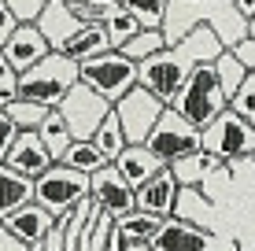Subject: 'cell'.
I'll return each instance as SVG.
<instances>
[{
    "label": "cell",
    "mask_w": 255,
    "mask_h": 251,
    "mask_svg": "<svg viewBox=\"0 0 255 251\" xmlns=\"http://www.w3.org/2000/svg\"><path fill=\"white\" fill-rule=\"evenodd\" d=\"M222 52V41L207 30V26H192L181 41L163 45L155 56L140 59L137 63V85L148 89L159 103H170L174 92L181 89V82L192 74L196 63H211Z\"/></svg>",
    "instance_id": "obj_1"
},
{
    "label": "cell",
    "mask_w": 255,
    "mask_h": 251,
    "mask_svg": "<svg viewBox=\"0 0 255 251\" xmlns=\"http://www.w3.org/2000/svg\"><path fill=\"white\" fill-rule=\"evenodd\" d=\"M192 26H207L222 48H233L241 37H248V19L233 7V0H166L163 15V41L174 45L181 41Z\"/></svg>",
    "instance_id": "obj_2"
},
{
    "label": "cell",
    "mask_w": 255,
    "mask_h": 251,
    "mask_svg": "<svg viewBox=\"0 0 255 251\" xmlns=\"http://www.w3.org/2000/svg\"><path fill=\"white\" fill-rule=\"evenodd\" d=\"M166 107H174L189 126H196V129H204L215 115H222L226 92H222V85H218L215 63H196L192 67V74L181 82V89L174 92V100L166 103Z\"/></svg>",
    "instance_id": "obj_3"
},
{
    "label": "cell",
    "mask_w": 255,
    "mask_h": 251,
    "mask_svg": "<svg viewBox=\"0 0 255 251\" xmlns=\"http://www.w3.org/2000/svg\"><path fill=\"white\" fill-rule=\"evenodd\" d=\"M74 82H78V63L67 59L63 52H48V56L37 59L30 71L19 74V92L26 100H37V103H45V107H56Z\"/></svg>",
    "instance_id": "obj_4"
},
{
    "label": "cell",
    "mask_w": 255,
    "mask_h": 251,
    "mask_svg": "<svg viewBox=\"0 0 255 251\" xmlns=\"http://www.w3.org/2000/svg\"><path fill=\"white\" fill-rule=\"evenodd\" d=\"M78 82L89 85L93 92H100L108 103H115L137 85V63L126 59L119 48H108V52H100V56L78 63Z\"/></svg>",
    "instance_id": "obj_5"
},
{
    "label": "cell",
    "mask_w": 255,
    "mask_h": 251,
    "mask_svg": "<svg viewBox=\"0 0 255 251\" xmlns=\"http://www.w3.org/2000/svg\"><path fill=\"white\" fill-rule=\"evenodd\" d=\"M85 196H89V174L67 167V163H52L45 174L33 177V203H41L52 218L70 214L74 203Z\"/></svg>",
    "instance_id": "obj_6"
},
{
    "label": "cell",
    "mask_w": 255,
    "mask_h": 251,
    "mask_svg": "<svg viewBox=\"0 0 255 251\" xmlns=\"http://www.w3.org/2000/svg\"><path fill=\"white\" fill-rule=\"evenodd\" d=\"M200 148L207 155H215L218 163L248 159V155H255V126H248L230 107H222V115H215L200 129Z\"/></svg>",
    "instance_id": "obj_7"
},
{
    "label": "cell",
    "mask_w": 255,
    "mask_h": 251,
    "mask_svg": "<svg viewBox=\"0 0 255 251\" xmlns=\"http://www.w3.org/2000/svg\"><path fill=\"white\" fill-rule=\"evenodd\" d=\"M144 148L152 155H159L163 167H170L174 159H181V155L200 148V129L189 126L174 107H163L159 118H155V126L148 129V137H144Z\"/></svg>",
    "instance_id": "obj_8"
},
{
    "label": "cell",
    "mask_w": 255,
    "mask_h": 251,
    "mask_svg": "<svg viewBox=\"0 0 255 251\" xmlns=\"http://www.w3.org/2000/svg\"><path fill=\"white\" fill-rule=\"evenodd\" d=\"M56 111L63 115V122L70 126V133H74V141H89L96 133V126L104 122V115L111 111V103L100 96V92H93L89 85L74 82L67 89V96L56 103Z\"/></svg>",
    "instance_id": "obj_9"
},
{
    "label": "cell",
    "mask_w": 255,
    "mask_h": 251,
    "mask_svg": "<svg viewBox=\"0 0 255 251\" xmlns=\"http://www.w3.org/2000/svg\"><path fill=\"white\" fill-rule=\"evenodd\" d=\"M163 107H166V103H159L148 89H140V85H133L122 100L111 103V111H115V118H119V126H122L126 144H144L148 129L155 126V118H159Z\"/></svg>",
    "instance_id": "obj_10"
},
{
    "label": "cell",
    "mask_w": 255,
    "mask_h": 251,
    "mask_svg": "<svg viewBox=\"0 0 255 251\" xmlns=\"http://www.w3.org/2000/svg\"><path fill=\"white\" fill-rule=\"evenodd\" d=\"M89 200L100 207L111 218H122V214L133 211V188L119 177V170L111 163H104L96 174H89Z\"/></svg>",
    "instance_id": "obj_11"
},
{
    "label": "cell",
    "mask_w": 255,
    "mask_h": 251,
    "mask_svg": "<svg viewBox=\"0 0 255 251\" xmlns=\"http://www.w3.org/2000/svg\"><path fill=\"white\" fill-rule=\"evenodd\" d=\"M211 240H215V233H207V229L170 214V218L159 222V229L148 240V248L152 251H211Z\"/></svg>",
    "instance_id": "obj_12"
},
{
    "label": "cell",
    "mask_w": 255,
    "mask_h": 251,
    "mask_svg": "<svg viewBox=\"0 0 255 251\" xmlns=\"http://www.w3.org/2000/svg\"><path fill=\"white\" fill-rule=\"evenodd\" d=\"M48 52L52 48H48V41H45V33H41L33 22H19L11 33H7V41L0 45V56L15 67V74L30 71V67L37 63V59H45Z\"/></svg>",
    "instance_id": "obj_13"
},
{
    "label": "cell",
    "mask_w": 255,
    "mask_h": 251,
    "mask_svg": "<svg viewBox=\"0 0 255 251\" xmlns=\"http://www.w3.org/2000/svg\"><path fill=\"white\" fill-rule=\"evenodd\" d=\"M174 200H178V181H174L170 167H163L159 174H152L140 188H133V207L155 218H170L174 214Z\"/></svg>",
    "instance_id": "obj_14"
},
{
    "label": "cell",
    "mask_w": 255,
    "mask_h": 251,
    "mask_svg": "<svg viewBox=\"0 0 255 251\" xmlns=\"http://www.w3.org/2000/svg\"><path fill=\"white\" fill-rule=\"evenodd\" d=\"M52 163H56V159L45 152V144H41V137L33 133V129H26V133L15 137V144H11V148H7V155H4V167H11L15 174H22V177L45 174Z\"/></svg>",
    "instance_id": "obj_15"
},
{
    "label": "cell",
    "mask_w": 255,
    "mask_h": 251,
    "mask_svg": "<svg viewBox=\"0 0 255 251\" xmlns=\"http://www.w3.org/2000/svg\"><path fill=\"white\" fill-rule=\"evenodd\" d=\"M0 226L11 233L15 240H22V244L30 248V244H37V240H45V233L56 226V218H52V214H48L41 203L30 200V203H22L19 211H11L4 222H0Z\"/></svg>",
    "instance_id": "obj_16"
},
{
    "label": "cell",
    "mask_w": 255,
    "mask_h": 251,
    "mask_svg": "<svg viewBox=\"0 0 255 251\" xmlns=\"http://www.w3.org/2000/svg\"><path fill=\"white\" fill-rule=\"evenodd\" d=\"M111 167L119 170V177L126 181L129 188H140L152 174H159V170H163V163H159V155H152L144 144H126V148L115 155Z\"/></svg>",
    "instance_id": "obj_17"
},
{
    "label": "cell",
    "mask_w": 255,
    "mask_h": 251,
    "mask_svg": "<svg viewBox=\"0 0 255 251\" xmlns=\"http://www.w3.org/2000/svg\"><path fill=\"white\" fill-rule=\"evenodd\" d=\"M33 26H37V30L45 33L48 48L56 52V48H59V45H63V41L70 37V33H78L85 22L70 15V7L63 4V0H48V4H45V11L37 15V22H33Z\"/></svg>",
    "instance_id": "obj_18"
},
{
    "label": "cell",
    "mask_w": 255,
    "mask_h": 251,
    "mask_svg": "<svg viewBox=\"0 0 255 251\" xmlns=\"http://www.w3.org/2000/svg\"><path fill=\"white\" fill-rule=\"evenodd\" d=\"M222 167H226V163H218L215 155H207L204 148H196V152L181 155V159H174L170 174H174V181H178V188H200L215 170H222Z\"/></svg>",
    "instance_id": "obj_19"
},
{
    "label": "cell",
    "mask_w": 255,
    "mask_h": 251,
    "mask_svg": "<svg viewBox=\"0 0 255 251\" xmlns=\"http://www.w3.org/2000/svg\"><path fill=\"white\" fill-rule=\"evenodd\" d=\"M108 48H111V41H108V33H104V26L85 22L82 30L70 33L56 52H63V56L74 59V63H82V59H93V56H100V52H108Z\"/></svg>",
    "instance_id": "obj_20"
},
{
    "label": "cell",
    "mask_w": 255,
    "mask_h": 251,
    "mask_svg": "<svg viewBox=\"0 0 255 251\" xmlns=\"http://www.w3.org/2000/svg\"><path fill=\"white\" fill-rule=\"evenodd\" d=\"M30 200H33V177H22V174H15L11 167L0 163V222L11 211H19L22 203H30Z\"/></svg>",
    "instance_id": "obj_21"
},
{
    "label": "cell",
    "mask_w": 255,
    "mask_h": 251,
    "mask_svg": "<svg viewBox=\"0 0 255 251\" xmlns=\"http://www.w3.org/2000/svg\"><path fill=\"white\" fill-rule=\"evenodd\" d=\"M33 133L41 137V144H45V152L52 155V159H63V152L70 148V141H74V133H70V126L63 122V115H59L56 107H48V115L41 118V126L33 129Z\"/></svg>",
    "instance_id": "obj_22"
},
{
    "label": "cell",
    "mask_w": 255,
    "mask_h": 251,
    "mask_svg": "<svg viewBox=\"0 0 255 251\" xmlns=\"http://www.w3.org/2000/svg\"><path fill=\"white\" fill-rule=\"evenodd\" d=\"M163 218H155V214H144V211H129L122 214V218H115V233L122 237V244H148V240L155 237V229H159Z\"/></svg>",
    "instance_id": "obj_23"
},
{
    "label": "cell",
    "mask_w": 255,
    "mask_h": 251,
    "mask_svg": "<svg viewBox=\"0 0 255 251\" xmlns=\"http://www.w3.org/2000/svg\"><path fill=\"white\" fill-rule=\"evenodd\" d=\"M207 214H211V200L204 196V188H178L174 218H185V222H192V226L215 233V229H211V222H207Z\"/></svg>",
    "instance_id": "obj_24"
},
{
    "label": "cell",
    "mask_w": 255,
    "mask_h": 251,
    "mask_svg": "<svg viewBox=\"0 0 255 251\" xmlns=\"http://www.w3.org/2000/svg\"><path fill=\"white\" fill-rule=\"evenodd\" d=\"M89 141L100 148V155H104L108 163H115V155L126 148V137H122V126H119L115 111H108V115H104V122L96 126V133L89 137Z\"/></svg>",
    "instance_id": "obj_25"
},
{
    "label": "cell",
    "mask_w": 255,
    "mask_h": 251,
    "mask_svg": "<svg viewBox=\"0 0 255 251\" xmlns=\"http://www.w3.org/2000/svg\"><path fill=\"white\" fill-rule=\"evenodd\" d=\"M4 115L15 122V129H19V133H26V129H37V126H41V118L48 115V107H45V103H37V100L19 96V100L4 103Z\"/></svg>",
    "instance_id": "obj_26"
},
{
    "label": "cell",
    "mask_w": 255,
    "mask_h": 251,
    "mask_svg": "<svg viewBox=\"0 0 255 251\" xmlns=\"http://www.w3.org/2000/svg\"><path fill=\"white\" fill-rule=\"evenodd\" d=\"M59 163H67V167H74V170H82V174H96V170L104 167V155L100 148H96L93 141H70V148L63 152V159Z\"/></svg>",
    "instance_id": "obj_27"
},
{
    "label": "cell",
    "mask_w": 255,
    "mask_h": 251,
    "mask_svg": "<svg viewBox=\"0 0 255 251\" xmlns=\"http://www.w3.org/2000/svg\"><path fill=\"white\" fill-rule=\"evenodd\" d=\"M122 11H129L140 22V30H159L166 15V0H115Z\"/></svg>",
    "instance_id": "obj_28"
},
{
    "label": "cell",
    "mask_w": 255,
    "mask_h": 251,
    "mask_svg": "<svg viewBox=\"0 0 255 251\" xmlns=\"http://www.w3.org/2000/svg\"><path fill=\"white\" fill-rule=\"evenodd\" d=\"M211 63H215V74H218V85H222V92H226V100H230V96H233V92H237V85H241V82H244V74H248V71H244V67H241V59H237V56H233V52H230V48H222V52H218V59H211Z\"/></svg>",
    "instance_id": "obj_29"
},
{
    "label": "cell",
    "mask_w": 255,
    "mask_h": 251,
    "mask_svg": "<svg viewBox=\"0 0 255 251\" xmlns=\"http://www.w3.org/2000/svg\"><path fill=\"white\" fill-rule=\"evenodd\" d=\"M163 45H166V41H163V30H137V33H133V37H129L119 52H122L126 59H133V63H140V59L155 56V52H159Z\"/></svg>",
    "instance_id": "obj_30"
},
{
    "label": "cell",
    "mask_w": 255,
    "mask_h": 251,
    "mask_svg": "<svg viewBox=\"0 0 255 251\" xmlns=\"http://www.w3.org/2000/svg\"><path fill=\"white\" fill-rule=\"evenodd\" d=\"M100 26H104V33H108L111 48H122V45H126V41H129V37H133V33L140 30V22H137L129 11H122V7H115V11H111V15H108V19H104Z\"/></svg>",
    "instance_id": "obj_31"
},
{
    "label": "cell",
    "mask_w": 255,
    "mask_h": 251,
    "mask_svg": "<svg viewBox=\"0 0 255 251\" xmlns=\"http://www.w3.org/2000/svg\"><path fill=\"white\" fill-rule=\"evenodd\" d=\"M226 107H230L233 115H241L248 126H255V71L244 74V82L237 85V92L226 100Z\"/></svg>",
    "instance_id": "obj_32"
},
{
    "label": "cell",
    "mask_w": 255,
    "mask_h": 251,
    "mask_svg": "<svg viewBox=\"0 0 255 251\" xmlns=\"http://www.w3.org/2000/svg\"><path fill=\"white\" fill-rule=\"evenodd\" d=\"M63 4L70 7V15H74V19H82V22H96V26H100V22L119 7L115 0H63Z\"/></svg>",
    "instance_id": "obj_33"
},
{
    "label": "cell",
    "mask_w": 255,
    "mask_h": 251,
    "mask_svg": "<svg viewBox=\"0 0 255 251\" xmlns=\"http://www.w3.org/2000/svg\"><path fill=\"white\" fill-rule=\"evenodd\" d=\"M19 96H22L19 92V74H15V67L0 56V107L11 103V100H19Z\"/></svg>",
    "instance_id": "obj_34"
},
{
    "label": "cell",
    "mask_w": 255,
    "mask_h": 251,
    "mask_svg": "<svg viewBox=\"0 0 255 251\" xmlns=\"http://www.w3.org/2000/svg\"><path fill=\"white\" fill-rule=\"evenodd\" d=\"M4 4L15 15V22H37V15L45 11L48 0H4Z\"/></svg>",
    "instance_id": "obj_35"
},
{
    "label": "cell",
    "mask_w": 255,
    "mask_h": 251,
    "mask_svg": "<svg viewBox=\"0 0 255 251\" xmlns=\"http://www.w3.org/2000/svg\"><path fill=\"white\" fill-rule=\"evenodd\" d=\"M230 52H233L237 59H241V67H244V71H255V37H252V33H248V37H241Z\"/></svg>",
    "instance_id": "obj_36"
},
{
    "label": "cell",
    "mask_w": 255,
    "mask_h": 251,
    "mask_svg": "<svg viewBox=\"0 0 255 251\" xmlns=\"http://www.w3.org/2000/svg\"><path fill=\"white\" fill-rule=\"evenodd\" d=\"M15 137H19V129H15V122L4 115V107H0V163H4V155H7V148L15 144Z\"/></svg>",
    "instance_id": "obj_37"
},
{
    "label": "cell",
    "mask_w": 255,
    "mask_h": 251,
    "mask_svg": "<svg viewBox=\"0 0 255 251\" xmlns=\"http://www.w3.org/2000/svg\"><path fill=\"white\" fill-rule=\"evenodd\" d=\"M15 26H19V22H15V15L7 11V4H4V0H0V45H4V41H7V33H11Z\"/></svg>",
    "instance_id": "obj_38"
},
{
    "label": "cell",
    "mask_w": 255,
    "mask_h": 251,
    "mask_svg": "<svg viewBox=\"0 0 255 251\" xmlns=\"http://www.w3.org/2000/svg\"><path fill=\"white\" fill-rule=\"evenodd\" d=\"M0 251H30V248H26L22 240H15L11 233H7L4 226H0Z\"/></svg>",
    "instance_id": "obj_39"
},
{
    "label": "cell",
    "mask_w": 255,
    "mask_h": 251,
    "mask_svg": "<svg viewBox=\"0 0 255 251\" xmlns=\"http://www.w3.org/2000/svg\"><path fill=\"white\" fill-rule=\"evenodd\" d=\"M211 251H241V244H237L233 237H218V233H215V240H211Z\"/></svg>",
    "instance_id": "obj_40"
},
{
    "label": "cell",
    "mask_w": 255,
    "mask_h": 251,
    "mask_svg": "<svg viewBox=\"0 0 255 251\" xmlns=\"http://www.w3.org/2000/svg\"><path fill=\"white\" fill-rule=\"evenodd\" d=\"M122 248H126V244H122V237L115 233V226H111L108 229V240H104V251H122Z\"/></svg>",
    "instance_id": "obj_41"
},
{
    "label": "cell",
    "mask_w": 255,
    "mask_h": 251,
    "mask_svg": "<svg viewBox=\"0 0 255 251\" xmlns=\"http://www.w3.org/2000/svg\"><path fill=\"white\" fill-rule=\"evenodd\" d=\"M233 7L244 15V19H252V15H255V0H233Z\"/></svg>",
    "instance_id": "obj_42"
},
{
    "label": "cell",
    "mask_w": 255,
    "mask_h": 251,
    "mask_svg": "<svg viewBox=\"0 0 255 251\" xmlns=\"http://www.w3.org/2000/svg\"><path fill=\"white\" fill-rule=\"evenodd\" d=\"M122 251H152V248H148V244H126Z\"/></svg>",
    "instance_id": "obj_43"
},
{
    "label": "cell",
    "mask_w": 255,
    "mask_h": 251,
    "mask_svg": "<svg viewBox=\"0 0 255 251\" xmlns=\"http://www.w3.org/2000/svg\"><path fill=\"white\" fill-rule=\"evenodd\" d=\"M248 33H252V37H255V15H252V19H248Z\"/></svg>",
    "instance_id": "obj_44"
}]
</instances>
